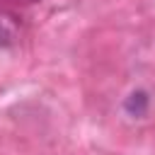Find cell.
Segmentation results:
<instances>
[{
  "instance_id": "obj_1",
  "label": "cell",
  "mask_w": 155,
  "mask_h": 155,
  "mask_svg": "<svg viewBox=\"0 0 155 155\" xmlns=\"http://www.w3.org/2000/svg\"><path fill=\"white\" fill-rule=\"evenodd\" d=\"M19 29H22V27H19L17 15H12L10 10L0 7V46H2V48L17 44V39H19Z\"/></svg>"
},
{
  "instance_id": "obj_2",
  "label": "cell",
  "mask_w": 155,
  "mask_h": 155,
  "mask_svg": "<svg viewBox=\"0 0 155 155\" xmlns=\"http://www.w3.org/2000/svg\"><path fill=\"white\" fill-rule=\"evenodd\" d=\"M148 92H143V90H136V92H131L128 97H126V102H124V109L131 114V116H143L145 111H148Z\"/></svg>"
}]
</instances>
